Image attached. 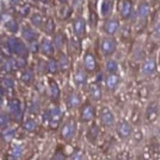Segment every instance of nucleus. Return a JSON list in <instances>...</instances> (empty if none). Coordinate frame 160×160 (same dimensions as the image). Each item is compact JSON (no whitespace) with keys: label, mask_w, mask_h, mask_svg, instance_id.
I'll return each mask as SVG.
<instances>
[{"label":"nucleus","mask_w":160,"mask_h":160,"mask_svg":"<svg viewBox=\"0 0 160 160\" xmlns=\"http://www.w3.org/2000/svg\"><path fill=\"white\" fill-rule=\"evenodd\" d=\"M42 2H47V1H48V0H42Z\"/></svg>","instance_id":"42"},{"label":"nucleus","mask_w":160,"mask_h":160,"mask_svg":"<svg viewBox=\"0 0 160 160\" xmlns=\"http://www.w3.org/2000/svg\"><path fill=\"white\" fill-rule=\"evenodd\" d=\"M159 135H160V130H159Z\"/></svg>","instance_id":"43"},{"label":"nucleus","mask_w":160,"mask_h":160,"mask_svg":"<svg viewBox=\"0 0 160 160\" xmlns=\"http://www.w3.org/2000/svg\"><path fill=\"white\" fill-rule=\"evenodd\" d=\"M74 81L77 86H84L86 83H87V75L85 74L84 71L78 70L77 72H75Z\"/></svg>","instance_id":"18"},{"label":"nucleus","mask_w":160,"mask_h":160,"mask_svg":"<svg viewBox=\"0 0 160 160\" xmlns=\"http://www.w3.org/2000/svg\"><path fill=\"white\" fill-rule=\"evenodd\" d=\"M45 32L48 33V34H52L53 31H54V23H53V20L52 19H48L46 24H45Z\"/></svg>","instance_id":"31"},{"label":"nucleus","mask_w":160,"mask_h":160,"mask_svg":"<svg viewBox=\"0 0 160 160\" xmlns=\"http://www.w3.org/2000/svg\"><path fill=\"white\" fill-rule=\"evenodd\" d=\"M0 122H1V128H2V130L4 128H6L8 126L9 124V118H8V116L6 115V114H1V117H0Z\"/></svg>","instance_id":"33"},{"label":"nucleus","mask_w":160,"mask_h":160,"mask_svg":"<svg viewBox=\"0 0 160 160\" xmlns=\"http://www.w3.org/2000/svg\"><path fill=\"white\" fill-rule=\"evenodd\" d=\"M119 83H120V77H119V75L115 74V73H111V75H109L107 77L106 85H107L108 89H110V90L116 89V87L118 86Z\"/></svg>","instance_id":"17"},{"label":"nucleus","mask_w":160,"mask_h":160,"mask_svg":"<svg viewBox=\"0 0 160 160\" xmlns=\"http://www.w3.org/2000/svg\"><path fill=\"white\" fill-rule=\"evenodd\" d=\"M106 68H107V71L110 73H116L119 69L118 62H117L116 60L110 59L107 61V63H106Z\"/></svg>","instance_id":"23"},{"label":"nucleus","mask_w":160,"mask_h":160,"mask_svg":"<svg viewBox=\"0 0 160 160\" xmlns=\"http://www.w3.org/2000/svg\"><path fill=\"white\" fill-rule=\"evenodd\" d=\"M64 44V40H63V37L62 35L60 34H58L57 36L53 38V46L58 48V50H60L61 48H62Z\"/></svg>","instance_id":"28"},{"label":"nucleus","mask_w":160,"mask_h":160,"mask_svg":"<svg viewBox=\"0 0 160 160\" xmlns=\"http://www.w3.org/2000/svg\"><path fill=\"white\" fill-rule=\"evenodd\" d=\"M117 132L122 138H127L132 133V127L127 122H122L119 124L118 128H117Z\"/></svg>","instance_id":"9"},{"label":"nucleus","mask_w":160,"mask_h":160,"mask_svg":"<svg viewBox=\"0 0 160 160\" xmlns=\"http://www.w3.org/2000/svg\"><path fill=\"white\" fill-rule=\"evenodd\" d=\"M132 12V3L128 0H124L121 6V14L124 18H128Z\"/></svg>","instance_id":"20"},{"label":"nucleus","mask_w":160,"mask_h":160,"mask_svg":"<svg viewBox=\"0 0 160 160\" xmlns=\"http://www.w3.org/2000/svg\"><path fill=\"white\" fill-rule=\"evenodd\" d=\"M98 134H99V128H98V127L96 125H94L89 128L88 133H87V138H89V140L94 141L97 138Z\"/></svg>","instance_id":"25"},{"label":"nucleus","mask_w":160,"mask_h":160,"mask_svg":"<svg viewBox=\"0 0 160 160\" xmlns=\"http://www.w3.org/2000/svg\"><path fill=\"white\" fill-rule=\"evenodd\" d=\"M101 48L102 52L105 55H110L115 52L117 48V42L112 38H105L103 39L101 42Z\"/></svg>","instance_id":"5"},{"label":"nucleus","mask_w":160,"mask_h":160,"mask_svg":"<svg viewBox=\"0 0 160 160\" xmlns=\"http://www.w3.org/2000/svg\"><path fill=\"white\" fill-rule=\"evenodd\" d=\"M33 78H34V72H33L32 69L27 68L25 71H24V72L22 73V76H21L22 81H23V82H25V83H27V84H29V83L32 82Z\"/></svg>","instance_id":"22"},{"label":"nucleus","mask_w":160,"mask_h":160,"mask_svg":"<svg viewBox=\"0 0 160 160\" xmlns=\"http://www.w3.org/2000/svg\"><path fill=\"white\" fill-rule=\"evenodd\" d=\"M154 36L156 38H160V23H158L154 29Z\"/></svg>","instance_id":"40"},{"label":"nucleus","mask_w":160,"mask_h":160,"mask_svg":"<svg viewBox=\"0 0 160 160\" xmlns=\"http://www.w3.org/2000/svg\"><path fill=\"white\" fill-rule=\"evenodd\" d=\"M22 37L29 42H32L34 41H37L38 39V34L36 31H34L31 28H24L22 31Z\"/></svg>","instance_id":"16"},{"label":"nucleus","mask_w":160,"mask_h":160,"mask_svg":"<svg viewBox=\"0 0 160 160\" xmlns=\"http://www.w3.org/2000/svg\"><path fill=\"white\" fill-rule=\"evenodd\" d=\"M157 114H158V109H157V106L155 105V107H151L149 106L148 109H147V118L149 120H154L156 117H157Z\"/></svg>","instance_id":"30"},{"label":"nucleus","mask_w":160,"mask_h":160,"mask_svg":"<svg viewBox=\"0 0 160 160\" xmlns=\"http://www.w3.org/2000/svg\"><path fill=\"white\" fill-rule=\"evenodd\" d=\"M2 83L6 86V87H8V88H13L14 87V81H13V79H11V78H5V79H3Z\"/></svg>","instance_id":"37"},{"label":"nucleus","mask_w":160,"mask_h":160,"mask_svg":"<svg viewBox=\"0 0 160 160\" xmlns=\"http://www.w3.org/2000/svg\"><path fill=\"white\" fill-rule=\"evenodd\" d=\"M75 132H76L75 122L73 120H68L62 126V128H61V132H60L61 138L64 140H70L75 135Z\"/></svg>","instance_id":"3"},{"label":"nucleus","mask_w":160,"mask_h":160,"mask_svg":"<svg viewBox=\"0 0 160 160\" xmlns=\"http://www.w3.org/2000/svg\"><path fill=\"white\" fill-rule=\"evenodd\" d=\"M22 155V148L20 146H16L12 151V157L13 158H19Z\"/></svg>","instance_id":"36"},{"label":"nucleus","mask_w":160,"mask_h":160,"mask_svg":"<svg viewBox=\"0 0 160 160\" xmlns=\"http://www.w3.org/2000/svg\"><path fill=\"white\" fill-rule=\"evenodd\" d=\"M81 104V98L76 93H72L70 94L66 99V105L70 109H74L78 106H80Z\"/></svg>","instance_id":"14"},{"label":"nucleus","mask_w":160,"mask_h":160,"mask_svg":"<svg viewBox=\"0 0 160 160\" xmlns=\"http://www.w3.org/2000/svg\"><path fill=\"white\" fill-rule=\"evenodd\" d=\"M120 28V23L118 20H109L105 23L104 25V29H105V32L108 35H114L117 33V31Z\"/></svg>","instance_id":"12"},{"label":"nucleus","mask_w":160,"mask_h":160,"mask_svg":"<svg viewBox=\"0 0 160 160\" xmlns=\"http://www.w3.org/2000/svg\"><path fill=\"white\" fill-rule=\"evenodd\" d=\"M36 128H37V124H36V122L34 120H27L26 122L24 124V130L27 131V132H35L36 131Z\"/></svg>","instance_id":"27"},{"label":"nucleus","mask_w":160,"mask_h":160,"mask_svg":"<svg viewBox=\"0 0 160 160\" xmlns=\"http://www.w3.org/2000/svg\"><path fill=\"white\" fill-rule=\"evenodd\" d=\"M101 122L104 126L106 127H112L115 124V118L113 113L108 108H104L101 111V116H100Z\"/></svg>","instance_id":"6"},{"label":"nucleus","mask_w":160,"mask_h":160,"mask_svg":"<svg viewBox=\"0 0 160 160\" xmlns=\"http://www.w3.org/2000/svg\"><path fill=\"white\" fill-rule=\"evenodd\" d=\"M14 133H15V131L12 130V128H11V130H9V131H6L5 134L3 135L4 140H7V141L11 140L12 138H13V137H14Z\"/></svg>","instance_id":"35"},{"label":"nucleus","mask_w":160,"mask_h":160,"mask_svg":"<svg viewBox=\"0 0 160 160\" xmlns=\"http://www.w3.org/2000/svg\"><path fill=\"white\" fill-rule=\"evenodd\" d=\"M83 63H84L85 69L87 71H94L97 65L96 58L92 53H87L85 55L83 59Z\"/></svg>","instance_id":"10"},{"label":"nucleus","mask_w":160,"mask_h":160,"mask_svg":"<svg viewBox=\"0 0 160 160\" xmlns=\"http://www.w3.org/2000/svg\"><path fill=\"white\" fill-rule=\"evenodd\" d=\"M5 28L7 29L9 32L11 33H17L18 32V29H19V26H18V24L16 21L14 20H10L9 22H7L5 24Z\"/></svg>","instance_id":"26"},{"label":"nucleus","mask_w":160,"mask_h":160,"mask_svg":"<svg viewBox=\"0 0 160 160\" xmlns=\"http://www.w3.org/2000/svg\"><path fill=\"white\" fill-rule=\"evenodd\" d=\"M73 31H74L75 36L78 38H82L85 35V21L82 18H78L73 23Z\"/></svg>","instance_id":"7"},{"label":"nucleus","mask_w":160,"mask_h":160,"mask_svg":"<svg viewBox=\"0 0 160 160\" xmlns=\"http://www.w3.org/2000/svg\"><path fill=\"white\" fill-rule=\"evenodd\" d=\"M53 159H65V156L62 152L58 151L57 153H55V155L53 156Z\"/></svg>","instance_id":"39"},{"label":"nucleus","mask_w":160,"mask_h":160,"mask_svg":"<svg viewBox=\"0 0 160 160\" xmlns=\"http://www.w3.org/2000/svg\"><path fill=\"white\" fill-rule=\"evenodd\" d=\"M31 51L33 52H38V44H37V41H34L31 42Z\"/></svg>","instance_id":"38"},{"label":"nucleus","mask_w":160,"mask_h":160,"mask_svg":"<svg viewBox=\"0 0 160 160\" xmlns=\"http://www.w3.org/2000/svg\"><path fill=\"white\" fill-rule=\"evenodd\" d=\"M46 115H47L46 119L48 120L51 128H57L58 127V122H59V120L61 119V116H62V111L58 107H54V108H52Z\"/></svg>","instance_id":"2"},{"label":"nucleus","mask_w":160,"mask_h":160,"mask_svg":"<svg viewBox=\"0 0 160 160\" xmlns=\"http://www.w3.org/2000/svg\"><path fill=\"white\" fill-rule=\"evenodd\" d=\"M50 92H51L52 98L54 101H58L59 99L60 91H59V88H58L57 82L53 81V80H51V82H50Z\"/></svg>","instance_id":"19"},{"label":"nucleus","mask_w":160,"mask_h":160,"mask_svg":"<svg viewBox=\"0 0 160 160\" xmlns=\"http://www.w3.org/2000/svg\"><path fill=\"white\" fill-rule=\"evenodd\" d=\"M58 1L60 3H65V2H67V0H58Z\"/></svg>","instance_id":"41"},{"label":"nucleus","mask_w":160,"mask_h":160,"mask_svg":"<svg viewBox=\"0 0 160 160\" xmlns=\"http://www.w3.org/2000/svg\"><path fill=\"white\" fill-rule=\"evenodd\" d=\"M95 116V109L91 105H86L81 111V121L82 122H90L93 120Z\"/></svg>","instance_id":"8"},{"label":"nucleus","mask_w":160,"mask_h":160,"mask_svg":"<svg viewBox=\"0 0 160 160\" xmlns=\"http://www.w3.org/2000/svg\"><path fill=\"white\" fill-rule=\"evenodd\" d=\"M89 91H90V96L94 101H99L102 98V90L98 84H96V83L91 84Z\"/></svg>","instance_id":"15"},{"label":"nucleus","mask_w":160,"mask_h":160,"mask_svg":"<svg viewBox=\"0 0 160 160\" xmlns=\"http://www.w3.org/2000/svg\"><path fill=\"white\" fill-rule=\"evenodd\" d=\"M58 65H59V69H61L62 71L66 70L69 67V59L64 53L60 55L59 60H58Z\"/></svg>","instance_id":"21"},{"label":"nucleus","mask_w":160,"mask_h":160,"mask_svg":"<svg viewBox=\"0 0 160 160\" xmlns=\"http://www.w3.org/2000/svg\"><path fill=\"white\" fill-rule=\"evenodd\" d=\"M156 69V62L153 58L147 59L142 65V73L144 75H151Z\"/></svg>","instance_id":"13"},{"label":"nucleus","mask_w":160,"mask_h":160,"mask_svg":"<svg viewBox=\"0 0 160 160\" xmlns=\"http://www.w3.org/2000/svg\"><path fill=\"white\" fill-rule=\"evenodd\" d=\"M101 10H102V14H103V15H107V14H109V12H110V10H111V4H110V2L104 1L103 4H102V8H101Z\"/></svg>","instance_id":"34"},{"label":"nucleus","mask_w":160,"mask_h":160,"mask_svg":"<svg viewBox=\"0 0 160 160\" xmlns=\"http://www.w3.org/2000/svg\"><path fill=\"white\" fill-rule=\"evenodd\" d=\"M48 70L50 71L51 73H55L58 68H59V65H58V62L57 60H54V59H51L50 61L48 62Z\"/></svg>","instance_id":"29"},{"label":"nucleus","mask_w":160,"mask_h":160,"mask_svg":"<svg viewBox=\"0 0 160 160\" xmlns=\"http://www.w3.org/2000/svg\"><path fill=\"white\" fill-rule=\"evenodd\" d=\"M31 21H32V23H33V25L34 26H36V27H38V28H40L41 26H42V17L40 16V15H34L33 17H32V19H31Z\"/></svg>","instance_id":"32"},{"label":"nucleus","mask_w":160,"mask_h":160,"mask_svg":"<svg viewBox=\"0 0 160 160\" xmlns=\"http://www.w3.org/2000/svg\"><path fill=\"white\" fill-rule=\"evenodd\" d=\"M41 51L47 57H51V55L53 54V42H52L50 40L48 39H44L41 44Z\"/></svg>","instance_id":"11"},{"label":"nucleus","mask_w":160,"mask_h":160,"mask_svg":"<svg viewBox=\"0 0 160 160\" xmlns=\"http://www.w3.org/2000/svg\"><path fill=\"white\" fill-rule=\"evenodd\" d=\"M8 110L10 112V115L13 117L15 121H20L22 119L23 112H22V106L19 100L12 99L8 103Z\"/></svg>","instance_id":"4"},{"label":"nucleus","mask_w":160,"mask_h":160,"mask_svg":"<svg viewBox=\"0 0 160 160\" xmlns=\"http://www.w3.org/2000/svg\"><path fill=\"white\" fill-rule=\"evenodd\" d=\"M6 45H7L8 50L11 52L17 54L18 57H20V58H26L29 54V50L25 46V44H24L21 40L15 38V37H11V38H9L7 40Z\"/></svg>","instance_id":"1"},{"label":"nucleus","mask_w":160,"mask_h":160,"mask_svg":"<svg viewBox=\"0 0 160 160\" xmlns=\"http://www.w3.org/2000/svg\"><path fill=\"white\" fill-rule=\"evenodd\" d=\"M149 11H150L149 5L146 3H142L138 7V16L143 19V18L147 17V15L149 14Z\"/></svg>","instance_id":"24"}]
</instances>
